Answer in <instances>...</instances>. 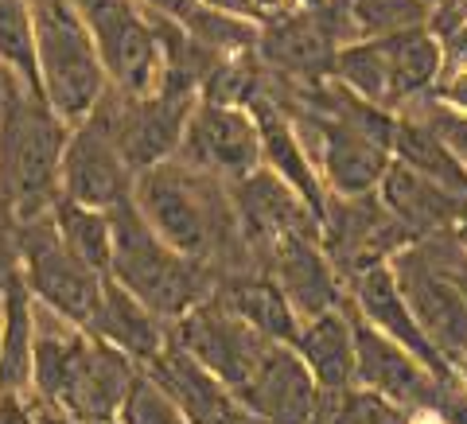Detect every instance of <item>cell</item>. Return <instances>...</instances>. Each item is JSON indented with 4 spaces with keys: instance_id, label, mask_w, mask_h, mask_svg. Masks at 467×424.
<instances>
[{
    "instance_id": "1",
    "label": "cell",
    "mask_w": 467,
    "mask_h": 424,
    "mask_svg": "<svg viewBox=\"0 0 467 424\" xmlns=\"http://www.w3.org/2000/svg\"><path fill=\"white\" fill-rule=\"evenodd\" d=\"M133 207L156 238H164L171 250L207 265L214 276L257 269L238 238L230 187L214 175H202L180 160H164L137 175Z\"/></svg>"
},
{
    "instance_id": "2",
    "label": "cell",
    "mask_w": 467,
    "mask_h": 424,
    "mask_svg": "<svg viewBox=\"0 0 467 424\" xmlns=\"http://www.w3.org/2000/svg\"><path fill=\"white\" fill-rule=\"evenodd\" d=\"M70 125L58 121L39 94L8 82L0 94V211L12 222L51 214L58 202Z\"/></svg>"
},
{
    "instance_id": "3",
    "label": "cell",
    "mask_w": 467,
    "mask_h": 424,
    "mask_svg": "<svg viewBox=\"0 0 467 424\" xmlns=\"http://www.w3.org/2000/svg\"><path fill=\"white\" fill-rule=\"evenodd\" d=\"M113 222V257H109V281L121 284L129 296L140 300L156 319L171 327L192 308L214 292L218 276L199 265V261L171 250L164 238H156L152 226L137 214L133 199L109 211Z\"/></svg>"
},
{
    "instance_id": "4",
    "label": "cell",
    "mask_w": 467,
    "mask_h": 424,
    "mask_svg": "<svg viewBox=\"0 0 467 424\" xmlns=\"http://www.w3.org/2000/svg\"><path fill=\"white\" fill-rule=\"evenodd\" d=\"M389 269L417 327L456 370V362L467 358V257L460 242L451 238V230L420 238L393 253Z\"/></svg>"
},
{
    "instance_id": "5",
    "label": "cell",
    "mask_w": 467,
    "mask_h": 424,
    "mask_svg": "<svg viewBox=\"0 0 467 424\" xmlns=\"http://www.w3.org/2000/svg\"><path fill=\"white\" fill-rule=\"evenodd\" d=\"M39 94L58 121L75 129L106 98L109 78L101 70L94 39L70 0H32Z\"/></svg>"
},
{
    "instance_id": "6",
    "label": "cell",
    "mask_w": 467,
    "mask_h": 424,
    "mask_svg": "<svg viewBox=\"0 0 467 424\" xmlns=\"http://www.w3.org/2000/svg\"><path fill=\"white\" fill-rule=\"evenodd\" d=\"M94 39L101 70L117 94L149 98L164 78V47L156 32V12L137 0H70Z\"/></svg>"
},
{
    "instance_id": "7",
    "label": "cell",
    "mask_w": 467,
    "mask_h": 424,
    "mask_svg": "<svg viewBox=\"0 0 467 424\" xmlns=\"http://www.w3.org/2000/svg\"><path fill=\"white\" fill-rule=\"evenodd\" d=\"M16 257H20V281L32 292L39 308L55 312L58 319L75 327H90V319L101 304V288L109 276L94 273L86 261H78L58 238L51 214L16 222Z\"/></svg>"
},
{
    "instance_id": "8",
    "label": "cell",
    "mask_w": 467,
    "mask_h": 424,
    "mask_svg": "<svg viewBox=\"0 0 467 424\" xmlns=\"http://www.w3.org/2000/svg\"><path fill=\"white\" fill-rule=\"evenodd\" d=\"M199 106L195 94H168L156 90L149 98L117 94L113 86L98 101V117L106 121L117 152L129 164V171L140 175L156 164H164L180 152L183 129L192 121V109Z\"/></svg>"
},
{
    "instance_id": "9",
    "label": "cell",
    "mask_w": 467,
    "mask_h": 424,
    "mask_svg": "<svg viewBox=\"0 0 467 424\" xmlns=\"http://www.w3.org/2000/svg\"><path fill=\"white\" fill-rule=\"evenodd\" d=\"M347 47L331 0L292 8L285 16H273L257 27L254 58L269 75L285 82H319L331 75L335 55Z\"/></svg>"
},
{
    "instance_id": "10",
    "label": "cell",
    "mask_w": 467,
    "mask_h": 424,
    "mask_svg": "<svg viewBox=\"0 0 467 424\" xmlns=\"http://www.w3.org/2000/svg\"><path fill=\"white\" fill-rule=\"evenodd\" d=\"M168 339L187 350L207 374H214L226 389L238 393L245 386V377L257 370V362L265 358V350L273 339H265L250 324H242L238 315H230L218 300H202L199 308H192L183 319H175L168 327Z\"/></svg>"
},
{
    "instance_id": "11",
    "label": "cell",
    "mask_w": 467,
    "mask_h": 424,
    "mask_svg": "<svg viewBox=\"0 0 467 424\" xmlns=\"http://www.w3.org/2000/svg\"><path fill=\"white\" fill-rule=\"evenodd\" d=\"M175 160L202 175H214L226 187L254 175L261 164V137L257 125L245 106H218V101H202L192 109V121L183 129L180 152Z\"/></svg>"
},
{
    "instance_id": "12",
    "label": "cell",
    "mask_w": 467,
    "mask_h": 424,
    "mask_svg": "<svg viewBox=\"0 0 467 424\" xmlns=\"http://www.w3.org/2000/svg\"><path fill=\"white\" fill-rule=\"evenodd\" d=\"M234 218H238V238L250 261L261 269L265 257L288 238H319V222L288 183H281L269 168L230 183Z\"/></svg>"
},
{
    "instance_id": "13",
    "label": "cell",
    "mask_w": 467,
    "mask_h": 424,
    "mask_svg": "<svg viewBox=\"0 0 467 424\" xmlns=\"http://www.w3.org/2000/svg\"><path fill=\"white\" fill-rule=\"evenodd\" d=\"M347 312H350V327H355V386L393 401L405 413H429L436 398H441L444 382H451V377H436L401 343L374 331L350 304Z\"/></svg>"
},
{
    "instance_id": "14",
    "label": "cell",
    "mask_w": 467,
    "mask_h": 424,
    "mask_svg": "<svg viewBox=\"0 0 467 424\" xmlns=\"http://www.w3.org/2000/svg\"><path fill=\"white\" fill-rule=\"evenodd\" d=\"M133 183H137V175L129 171L106 121L94 109L67 137L58 195L70 202H82V207H94V211H113L133 199Z\"/></svg>"
},
{
    "instance_id": "15",
    "label": "cell",
    "mask_w": 467,
    "mask_h": 424,
    "mask_svg": "<svg viewBox=\"0 0 467 424\" xmlns=\"http://www.w3.org/2000/svg\"><path fill=\"white\" fill-rule=\"evenodd\" d=\"M137 374H140L137 362H129L121 350H113L101 339H94L90 331H82L51 405L67 408V413H75L86 424L117 420V408H121Z\"/></svg>"
},
{
    "instance_id": "16",
    "label": "cell",
    "mask_w": 467,
    "mask_h": 424,
    "mask_svg": "<svg viewBox=\"0 0 467 424\" xmlns=\"http://www.w3.org/2000/svg\"><path fill=\"white\" fill-rule=\"evenodd\" d=\"M343 284H347V304L367 319L374 331H382L393 343H401L409 355L425 362L436 377H456L451 362L436 355V346L425 339V331L417 327V319H413V312H409L398 281H393L389 261L386 265H370V269H362L355 276H347Z\"/></svg>"
},
{
    "instance_id": "17",
    "label": "cell",
    "mask_w": 467,
    "mask_h": 424,
    "mask_svg": "<svg viewBox=\"0 0 467 424\" xmlns=\"http://www.w3.org/2000/svg\"><path fill=\"white\" fill-rule=\"evenodd\" d=\"M319 386L288 343H273L257 370L245 377L238 401L265 424H312Z\"/></svg>"
},
{
    "instance_id": "18",
    "label": "cell",
    "mask_w": 467,
    "mask_h": 424,
    "mask_svg": "<svg viewBox=\"0 0 467 424\" xmlns=\"http://www.w3.org/2000/svg\"><path fill=\"white\" fill-rule=\"evenodd\" d=\"M265 269L276 288L285 292V300L292 304V312L304 324L312 315H324L331 308H343L347 284L339 269L331 265V257L324 253L319 238H288L265 257Z\"/></svg>"
},
{
    "instance_id": "19",
    "label": "cell",
    "mask_w": 467,
    "mask_h": 424,
    "mask_svg": "<svg viewBox=\"0 0 467 424\" xmlns=\"http://www.w3.org/2000/svg\"><path fill=\"white\" fill-rule=\"evenodd\" d=\"M245 109H250L257 137H261V164L308 202V211L319 222V218H324V207H327V191H324V180H319L312 156L296 133V125H292L288 113L265 94V86H261V94Z\"/></svg>"
},
{
    "instance_id": "20",
    "label": "cell",
    "mask_w": 467,
    "mask_h": 424,
    "mask_svg": "<svg viewBox=\"0 0 467 424\" xmlns=\"http://www.w3.org/2000/svg\"><path fill=\"white\" fill-rule=\"evenodd\" d=\"M378 63H382V86H386V109L405 113L409 106L425 101L432 86L444 75V43L425 27H409L398 36L374 39Z\"/></svg>"
},
{
    "instance_id": "21",
    "label": "cell",
    "mask_w": 467,
    "mask_h": 424,
    "mask_svg": "<svg viewBox=\"0 0 467 424\" xmlns=\"http://www.w3.org/2000/svg\"><path fill=\"white\" fill-rule=\"evenodd\" d=\"M378 199L389 211V218L398 222L409 238H432V233H444L456 226V218L463 211L467 195H456L448 187L425 180V175L409 171L401 164H389V171L378 183Z\"/></svg>"
},
{
    "instance_id": "22",
    "label": "cell",
    "mask_w": 467,
    "mask_h": 424,
    "mask_svg": "<svg viewBox=\"0 0 467 424\" xmlns=\"http://www.w3.org/2000/svg\"><path fill=\"white\" fill-rule=\"evenodd\" d=\"M211 300H218L230 315H238L242 324H250L273 343H288L296 339L300 319L292 312V304L285 300V292L276 288V281L265 269H238V273H223L214 281Z\"/></svg>"
},
{
    "instance_id": "23",
    "label": "cell",
    "mask_w": 467,
    "mask_h": 424,
    "mask_svg": "<svg viewBox=\"0 0 467 424\" xmlns=\"http://www.w3.org/2000/svg\"><path fill=\"white\" fill-rule=\"evenodd\" d=\"M86 331H90L94 339H101L106 346L121 350V355L129 362H137V367H149L160 350L168 346V324L164 319H156L140 300H133L121 284H113V281H106V288H101V304H98V312H94Z\"/></svg>"
},
{
    "instance_id": "24",
    "label": "cell",
    "mask_w": 467,
    "mask_h": 424,
    "mask_svg": "<svg viewBox=\"0 0 467 424\" xmlns=\"http://www.w3.org/2000/svg\"><path fill=\"white\" fill-rule=\"evenodd\" d=\"M292 350L308 367L319 389H347L355 386V327H350L347 300L343 308H331L324 315L304 319Z\"/></svg>"
},
{
    "instance_id": "25",
    "label": "cell",
    "mask_w": 467,
    "mask_h": 424,
    "mask_svg": "<svg viewBox=\"0 0 467 424\" xmlns=\"http://www.w3.org/2000/svg\"><path fill=\"white\" fill-rule=\"evenodd\" d=\"M32 358H36V300L20 273L0 296V393H32Z\"/></svg>"
},
{
    "instance_id": "26",
    "label": "cell",
    "mask_w": 467,
    "mask_h": 424,
    "mask_svg": "<svg viewBox=\"0 0 467 424\" xmlns=\"http://www.w3.org/2000/svg\"><path fill=\"white\" fill-rule=\"evenodd\" d=\"M389 156H393V164L425 175V180L441 183V187H448V191H456V195H467L463 164L448 152V144L441 140V133L425 121V113H420L417 106H409L405 113H398Z\"/></svg>"
},
{
    "instance_id": "27",
    "label": "cell",
    "mask_w": 467,
    "mask_h": 424,
    "mask_svg": "<svg viewBox=\"0 0 467 424\" xmlns=\"http://www.w3.org/2000/svg\"><path fill=\"white\" fill-rule=\"evenodd\" d=\"M335 16L347 43H362V39H382V36H398L409 27H425L429 24V5L420 0H331Z\"/></svg>"
},
{
    "instance_id": "28",
    "label": "cell",
    "mask_w": 467,
    "mask_h": 424,
    "mask_svg": "<svg viewBox=\"0 0 467 424\" xmlns=\"http://www.w3.org/2000/svg\"><path fill=\"white\" fill-rule=\"evenodd\" d=\"M51 222L58 230V238L67 242V250L78 261H86L94 273L109 276V257H113V222L109 211H94L82 207V202H70L58 195V202L51 207Z\"/></svg>"
},
{
    "instance_id": "29",
    "label": "cell",
    "mask_w": 467,
    "mask_h": 424,
    "mask_svg": "<svg viewBox=\"0 0 467 424\" xmlns=\"http://www.w3.org/2000/svg\"><path fill=\"white\" fill-rule=\"evenodd\" d=\"M0 70L12 82H20L24 90L39 94L32 0H0Z\"/></svg>"
},
{
    "instance_id": "30",
    "label": "cell",
    "mask_w": 467,
    "mask_h": 424,
    "mask_svg": "<svg viewBox=\"0 0 467 424\" xmlns=\"http://www.w3.org/2000/svg\"><path fill=\"white\" fill-rule=\"evenodd\" d=\"M312 424H413V413H405L393 401L378 398L370 389H319Z\"/></svg>"
},
{
    "instance_id": "31",
    "label": "cell",
    "mask_w": 467,
    "mask_h": 424,
    "mask_svg": "<svg viewBox=\"0 0 467 424\" xmlns=\"http://www.w3.org/2000/svg\"><path fill=\"white\" fill-rule=\"evenodd\" d=\"M117 424H192V420H187L168 393L140 370L133 377V386H129L121 408H117Z\"/></svg>"
},
{
    "instance_id": "32",
    "label": "cell",
    "mask_w": 467,
    "mask_h": 424,
    "mask_svg": "<svg viewBox=\"0 0 467 424\" xmlns=\"http://www.w3.org/2000/svg\"><path fill=\"white\" fill-rule=\"evenodd\" d=\"M417 109L425 113V121L441 133V140L448 144V152L460 160L463 171H467V117H456V113H444V109H436L432 101H417Z\"/></svg>"
},
{
    "instance_id": "33",
    "label": "cell",
    "mask_w": 467,
    "mask_h": 424,
    "mask_svg": "<svg viewBox=\"0 0 467 424\" xmlns=\"http://www.w3.org/2000/svg\"><path fill=\"white\" fill-rule=\"evenodd\" d=\"M429 101L436 109L444 113H456V117H467V67H456V70H444L441 82L432 86Z\"/></svg>"
},
{
    "instance_id": "34",
    "label": "cell",
    "mask_w": 467,
    "mask_h": 424,
    "mask_svg": "<svg viewBox=\"0 0 467 424\" xmlns=\"http://www.w3.org/2000/svg\"><path fill=\"white\" fill-rule=\"evenodd\" d=\"M20 273V257H16V222L0 211V296H5L8 281Z\"/></svg>"
},
{
    "instance_id": "35",
    "label": "cell",
    "mask_w": 467,
    "mask_h": 424,
    "mask_svg": "<svg viewBox=\"0 0 467 424\" xmlns=\"http://www.w3.org/2000/svg\"><path fill=\"white\" fill-rule=\"evenodd\" d=\"M27 413H32V424H86L75 413H67V408H58L51 401L36 398V393H27Z\"/></svg>"
},
{
    "instance_id": "36",
    "label": "cell",
    "mask_w": 467,
    "mask_h": 424,
    "mask_svg": "<svg viewBox=\"0 0 467 424\" xmlns=\"http://www.w3.org/2000/svg\"><path fill=\"white\" fill-rule=\"evenodd\" d=\"M137 5H144L149 12H156V16H168L175 24H183L187 16H192V8L199 5V0H137Z\"/></svg>"
},
{
    "instance_id": "37",
    "label": "cell",
    "mask_w": 467,
    "mask_h": 424,
    "mask_svg": "<svg viewBox=\"0 0 467 424\" xmlns=\"http://www.w3.org/2000/svg\"><path fill=\"white\" fill-rule=\"evenodd\" d=\"M0 424H32V413H27V398H16V393H0Z\"/></svg>"
},
{
    "instance_id": "38",
    "label": "cell",
    "mask_w": 467,
    "mask_h": 424,
    "mask_svg": "<svg viewBox=\"0 0 467 424\" xmlns=\"http://www.w3.org/2000/svg\"><path fill=\"white\" fill-rule=\"evenodd\" d=\"M451 238L460 242V250H463V257H467V202H463V211H460V218H456V226H451Z\"/></svg>"
},
{
    "instance_id": "39",
    "label": "cell",
    "mask_w": 467,
    "mask_h": 424,
    "mask_svg": "<svg viewBox=\"0 0 467 424\" xmlns=\"http://www.w3.org/2000/svg\"><path fill=\"white\" fill-rule=\"evenodd\" d=\"M420 5H429V12H432V8H441V5H448V0H420Z\"/></svg>"
},
{
    "instance_id": "40",
    "label": "cell",
    "mask_w": 467,
    "mask_h": 424,
    "mask_svg": "<svg viewBox=\"0 0 467 424\" xmlns=\"http://www.w3.org/2000/svg\"><path fill=\"white\" fill-rule=\"evenodd\" d=\"M8 82H12V78L5 75V70H0V94H5V86H8Z\"/></svg>"
},
{
    "instance_id": "41",
    "label": "cell",
    "mask_w": 467,
    "mask_h": 424,
    "mask_svg": "<svg viewBox=\"0 0 467 424\" xmlns=\"http://www.w3.org/2000/svg\"><path fill=\"white\" fill-rule=\"evenodd\" d=\"M106 424H117V420H106Z\"/></svg>"
},
{
    "instance_id": "42",
    "label": "cell",
    "mask_w": 467,
    "mask_h": 424,
    "mask_svg": "<svg viewBox=\"0 0 467 424\" xmlns=\"http://www.w3.org/2000/svg\"><path fill=\"white\" fill-rule=\"evenodd\" d=\"M463 288H467V281H463Z\"/></svg>"
}]
</instances>
